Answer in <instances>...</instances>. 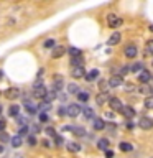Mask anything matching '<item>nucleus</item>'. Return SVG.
<instances>
[{
  "label": "nucleus",
  "instance_id": "1",
  "mask_svg": "<svg viewBox=\"0 0 153 158\" xmlns=\"http://www.w3.org/2000/svg\"><path fill=\"white\" fill-rule=\"evenodd\" d=\"M66 110H68L66 115L69 117H77L79 114H82V109L79 104H69V106H66Z\"/></svg>",
  "mask_w": 153,
  "mask_h": 158
},
{
  "label": "nucleus",
  "instance_id": "2",
  "mask_svg": "<svg viewBox=\"0 0 153 158\" xmlns=\"http://www.w3.org/2000/svg\"><path fill=\"white\" fill-rule=\"evenodd\" d=\"M107 23H109V27H110V28H118L122 25V18L117 17L115 13H110L107 17Z\"/></svg>",
  "mask_w": 153,
  "mask_h": 158
},
{
  "label": "nucleus",
  "instance_id": "3",
  "mask_svg": "<svg viewBox=\"0 0 153 158\" xmlns=\"http://www.w3.org/2000/svg\"><path fill=\"white\" fill-rule=\"evenodd\" d=\"M138 127L143 128V130H150V128L153 127V120L150 117H142L140 120H138Z\"/></svg>",
  "mask_w": 153,
  "mask_h": 158
},
{
  "label": "nucleus",
  "instance_id": "4",
  "mask_svg": "<svg viewBox=\"0 0 153 158\" xmlns=\"http://www.w3.org/2000/svg\"><path fill=\"white\" fill-rule=\"evenodd\" d=\"M3 96L7 97V99H10V101H15V99H18L20 91H18L17 87H10V89H7V91L3 92Z\"/></svg>",
  "mask_w": 153,
  "mask_h": 158
},
{
  "label": "nucleus",
  "instance_id": "5",
  "mask_svg": "<svg viewBox=\"0 0 153 158\" xmlns=\"http://www.w3.org/2000/svg\"><path fill=\"white\" fill-rule=\"evenodd\" d=\"M110 96H109V92H99L97 94V97H96V102H97V106H104L105 102H110Z\"/></svg>",
  "mask_w": 153,
  "mask_h": 158
},
{
  "label": "nucleus",
  "instance_id": "6",
  "mask_svg": "<svg viewBox=\"0 0 153 158\" xmlns=\"http://www.w3.org/2000/svg\"><path fill=\"white\" fill-rule=\"evenodd\" d=\"M137 54H138V48L135 46V44H128V46L125 48V56L127 58L133 59V58H137Z\"/></svg>",
  "mask_w": 153,
  "mask_h": 158
},
{
  "label": "nucleus",
  "instance_id": "7",
  "mask_svg": "<svg viewBox=\"0 0 153 158\" xmlns=\"http://www.w3.org/2000/svg\"><path fill=\"white\" fill-rule=\"evenodd\" d=\"M71 76L76 77V79H81V77H84V76H87V74H86V69H84V66H81V68H72Z\"/></svg>",
  "mask_w": 153,
  "mask_h": 158
},
{
  "label": "nucleus",
  "instance_id": "8",
  "mask_svg": "<svg viewBox=\"0 0 153 158\" xmlns=\"http://www.w3.org/2000/svg\"><path fill=\"white\" fill-rule=\"evenodd\" d=\"M46 94H48V91H46V87H36V89H33V97L35 99H44L46 97Z\"/></svg>",
  "mask_w": 153,
  "mask_h": 158
},
{
  "label": "nucleus",
  "instance_id": "9",
  "mask_svg": "<svg viewBox=\"0 0 153 158\" xmlns=\"http://www.w3.org/2000/svg\"><path fill=\"white\" fill-rule=\"evenodd\" d=\"M150 79H151V74H150V71H147V69H143V71L138 74V81H140L142 84L150 82Z\"/></svg>",
  "mask_w": 153,
  "mask_h": 158
},
{
  "label": "nucleus",
  "instance_id": "10",
  "mask_svg": "<svg viewBox=\"0 0 153 158\" xmlns=\"http://www.w3.org/2000/svg\"><path fill=\"white\" fill-rule=\"evenodd\" d=\"M109 104H110L112 110H118V112H120L122 109H123V104L120 102V99H117V97H112V99H110V102H109Z\"/></svg>",
  "mask_w": 153,
  "mask_h": 158
},
{
  "label": "nucleus",
  "instance_id": "11",
  "mask_svg": "<svg viewBox=\"0 0 153 158\" xmlns=\"http://www.w3.org/2000/svg\"><path fill=\"white\" fill-rule=\"evenodd\" d=\"M123 84V79L120 76H112L110 79H109V86L110 87H120Z\"/></svg>",
  "mask_w": 153,
  "mask_h": 158
},
{
  "label": "nucleus",
  "instance_id": "12",
  "mask_svg": "<svg viewBox=\"0 0 153 158\" xmlns=\"http://www.w3.org/2000/svg\"><path fill=\"white\" fill-rule=\"evenodd\" d=\"M120 114H122L125 118H133V117H135V110H133L132 107H128V106H123V109L120 110Z\"/></svg>",
  "mask_w": 153,
  "mask_h": 158
},
{
  "label": "nucleus",
  "instance_id": "13",
  "mask_svg": "<svg viewBox=\"0 0 153 158\" xmlns=\"http://www.w3.org/2000/svg\"><path fill=\"white\" fill-rule=\"evenodd\" d=\"M82 117L86 118V120H92V118H96V117H94V109L86 106L82 109Z\"/></svg>",
  "mask_w": 153,
  "mask_h": 158
},
{
  "label": "nucleus",
  "instance_id": "14",
  "mask_svg": "<svg viewBox=\"0 0 153 158\" xmlns=\"http://www.w3.org/2000/svg\"><path fill=\"white\" fill-rule=\"evenodd\" d=\"M53 79H54V81H53V87H54V91H58V92H59V89L63 87V76L56 74V76H54Z\"/></svg>",
  "mask_w": 153,
  "mask_h": 158
},
{
  "label": "nucleus",
  "instance_id": "15",
  "mask_svg": "<svg viewBox=\"0 0 153 158\" xmlns=\"http://www.w3.org/2000/svg\"><path fill=\"white\" fill-rule=\"evenodd\" d=\"M92 127H94V130H104V128H105V123H104L102 118H94Z\"/></svg>",
  "mask_w": 153,
  "mask_h": 158
},
{
  "label": "nucleus",
  "instance_id": "16",
  "mask_svg": "<svg viewBox=\"0 0 153 158\" xmlns=\"http://www.w3.org/2000/svg\"><path fill=\"white\" fill-rule=\"evenodd\" d=\"M23 106H25V109H27V112H28V114H35V112H36L38 109H39L38 106H35V104H33V102H30V101H25Z\"/></svg>",
  "mask_w": 153,
  "mask_h": 158
},
{
  "label": "nucleus",
  "instance_id": "17",
  "mask_svg": "<svg viewBox=\"0 0 153 158\" xmlns=\"http://www.w3.org/2000/svg\"><path fill=\"white\" fill-rule=\"evenodd\" d=\"M120 33H114L112 35V36L110 38H109V41H107V44H109V46H114V44H118V43H120Z\"/></svg>",
  "mask_w": 153,
  "mask_h": 158
},
{
  "label": "nucleus",
  "instance_id": "18",
  "mask_svg": "<svg viewBox=\"0 0 153 158\" xmlns=\"http://www.w3.org/2000/svg\"><path fill=\"white\" fill-rule=\"evenodd\" d=\"M97 148H99V150L107 152L109 150V140H107V138H101V140H97Z\"/></svg>",
  "mask_w": 153,
  "mask_h": 158
},
{
  "label": "nucleus",
  "instance_id": "19",
  "mask_svg": "<svg viewBox=\"0 0 153 158\" xmlns=\"http://www.w3.org/2000/svg\"><path fill=\"white\" fill-rule=\"evenodd\" d=\"M71 66H74V68H81V66H84V58H82V56L71 58Z\"/></svg>",
  "mask_w": 153,
  "mask_h": 158
},
{
  "label": "nucleus",
  "instance_id": "20",
  "mask_svg": "<svg viewBox=\"0 0 153 158\" xmlns=\"http://www.w3.org/2000/svg\"><path fill=\"white\" fill-rule=\"evenodd\" d=\"M68 150L71 153H77V152H81V145L76 143V142H69L68 143Z\"/></svg>",
  "mask_w": 153,
  "mask_h": 158
},
{
  "label": "nucleus",
  "instance_id": "21",
  "mask_svg": "<svg viewBox=\"0 0 153 158\" xmlns=\"http://www.w3.org/2000/svg\"><path fill=\"white\" fill-rule=\"evenodd\" d=\"M64 53H66V49H64V46H56V48L53 49V54H51V56H53V58H61Z\"/></svg>",
  "mask_w": 153,
  "mask_h": 158
},
{
  "label": "nucleus",
  "instance_id": "22",
  "mask_svg": "<svg viewBox=\"0 0 153 158\" xmlns=\"http://www.w3.org/2000/svg\"><path fill=\"white\" fill-rule=\"evenodd\" d=\"M130 71L132 73H142L143 71V63H133V64H130Z\"/></svg>",
  "mask_w": 153,
  "mask_h": 158
},
{
  "label": "nucleus",
  "instance_id": "23",
  "mask_svg": "<svg viewBox=\"0 0 153 158\" xmlns=\"http://www.w3.org/2000/svg\"><path fill=\"white\" fill-rule=\"evenodd\" d=\"M118 148H120L122 152H132L133 150V145H132V143H128V142H120Z\"/></svg>",
  "mask_w": 153,
  "mask_h": 158
},
{
  "label": "nucleus",
  "instance_id": "24",
  "mask_svg": "<svg viewBox=\"0 0 153 158\" xmlns=\"http://www.w3.org/2000/svg\"><path fill=\"white\" fill-rule=\"evenodd\" d=\"M97 77H99V71H97V69H92V71H89L87 76H86L87 81H96Z\"/></svg>",
  "mask_w": 153,
  "mask_h": 158
},
{
  "label": "nucleus",
  "instance_id": "25",
  "mask_svg": "<svg viewBox=\"0 0 153 158\" xmlns=\"http://www.w3.org/2000/svg\"><path fill=\"white\" fill-rule=\"evenodd\" d=\"M8 114H10L12 117H18V115H20V106H10Z\"/></svg>",
  "mask_w": 153,
  "mask_h": 158
},
{
  "label": "nucleus",
  "instance_id": "26",
  "mask_svg": "<svg viewBox=\"0 0 153 158\" xmlns=\"http://www.w3.org/2000/svg\"><path fill=\"white\" fill-rule=\"evenodd\" d=\"M71 130L74 135H77V137H84L86 135V130H84L82 127H71Z\"/></svg>",
  "mask_w": 153,
  "mask_h": 158
},
{
  "label": "nucleus",
  "instance_id": "27",
  "mask_svg": "<svg viewBox=\"0 0 153 158\" xmlns=\"http://www.w3.org/2000/svg\"><path fill=\"white\" fill-rule=\"evenodd\" d=\"M58 97V94H56V91H49L48 94H46V97H44V102H51V101H54V99Z\"/></svg>",
  "mask_w": 153,
  "mask_h": 158
},
{
  "label": "nucleus",
  "instance_id": "28",
  "mask_svg": "<svg viewBox=\"0 0 153 158\" xmlns=\"http://www.w3.org/2000/svg\"><path fill=\"white\" fill-rule=\"evenodd\" d=\"M68 92H69V94H76V96H77L81 91H79L77 84H69V86H68Z\"/></svg>",
  "mask_w": 153,
  "mask_h": 158
},
{
  "label": "nucleus",
  "instance_id": "29",
  "mask_svg": "<svg viewBox=\"0 0 153 158\" xmlns=\"http://www.w3.org/2000/svg\"><path fill=\"white\" fill-rule=\"evenodd\" d=\"M82 51L79 48H69V54H71V58H77V56H82L81 54Z\"/></svg>",
  "mask_w": 153,
  "mask_h": 158
},
{
  "label": "nucleus",
  "instance_id": "30",
  "mask_svg": "<svg viewBox=\"0 0 153 158\" xmlns=\"http://www.w3.org/2000/svg\"><path fill=\"white\" fill-rule=\"evenodd\" d=\"M77 99H79L81 102H87V101H89V94H87L86 91H84V92L81 91V92L77 94Z\"/></svg>",
  "mask_w": 153,
  "mask_h": 158
},
{
  "label": "nucleus",
  "instance_id": "31",
  "mask_svg": "<svg viewBox=\"0 0 153 158\" xmlns=\"http://www.w3.org/2000/svg\"><path fill=\"white\" fill-rule=\"evenodd\" d=\"M49 109H51V104H48V102H43V104H39V110H41V114H46Z\"/></svg>",
  "mask_w": 153,
  "mask_h": 158
},
{
  "label": "nucleus",
  "instance_id": "32",
  "mask_svg": "<svg viewBox=\"0 0 153 158\" xmlns=\"http://www.w3.org/2000/svg\"><path fill=\"white\" fill-rule=\"evenodd\" d=\"M145 53H147V54H153V40H150V41L147 43V46H145Z\"/></svg>",
  "mask_w": 153,
  "mask_h": 158
},
{
  "label": "nucleus",
  "instance_id": "33",
  "mask_svg": "<svg viewBox=\"0 0 153 158\" xmlns=\"http://www.w3.org/2000/svg\"><path fill=\"white\" fill-rule=\"evenodd\" d=\"M20 145H22V138H20L18 135H17V137H13V138H12V147L18 148Z\"/></svg>",
  "mask_w": 153,
  "mask_h": 158
},
{
  "label": "nucleus",
  "instance_id": "34",
  "mask_svg": "<svg viewBox=\"0 0 153 158\" xmlns=\"http://www.w3.org/2000/svg\"><path fill=\"white\" fill-rule=\"evenodd\" d=\"M99 86H101V89H102L101 92H107V89L110 87V86H109V79H107V81H101V82H99Z\"/></svg>",
  "mask_w": 153,
  "mask_h": 158
},
{
  "label": "nucleus",
  "instance_id": "35",
  "mask_svg": "<svg viewBox=\"0 0 153 158\" xmlns=\"http://www.w3.org/2000/svg\"><path fill=\"white\" fill-rule=\"evenodd\" d=\"M54 44H56V41H54V40L53 38H49V40H46V41H44V48H56V46H54Z\"/></svg>",
  "mask_w": 153,
  "mask_h": 158
},
{
  "label": "nucleus",
  "instance_id": "36",
  "mask_svg": "<svg viewBox=\"0 0 153 158\" xmlns=\"http://www.w3.org/2000/svg\"><path fill=\"white\" fill-rule=\"evenodd\" d=\"M145 107L147 109H153V96H148L145 99Z\"/></svg>",
  "mask_w": 153,
  "mask_h": 158
},
{
  "label": "nucleus",
  "instance_id": "37",
  "mask_svg": "<svg viewBox=\"0 0 153 158\" xmlns=\"http://www.w3.org/2000/svg\"><path fill=\"white\" fill-rule=\"evenodd\" d=\"M138 92H142V94H150L151 89L147 87V86H140V87H138Z\"/></svg>",
  "mask_w": 153,
  "mask_h": 158
},
{
  "label": "nucleus",
  "instance_id": "38",
  "mask_svg": "<svg viewBox=\"0 0 153 158\" xmlns=\"http://www.w3.org/2000/svg\"><path fill=\"white\" fill-rule=\"evenodd\" d=\"M17 123H20L22 127H25V123H27V118H25L23 115H18V117H17Z\"/></svg>",
  "mask_w": 153,
  "mask_h": 158
},
{
  "label": "nucleus",
  "instance_id": "39",
  "mask_svg": "<svg viewBox=\"0 0 153 158\" xmlns=\"http://www.w3.org/2000/svg\"><path fill=\"white\" fill-rule=\"evenodd\" d=\"M44 86V82L41 81V79H36L35 81V84H33V89H36V87H43Z\"/></svg>",
  "mask_w": 153,
  "mask_h": 158
},
{
  "label": "nucleus",
  "instance_id": "40",
  "mask_svg": "<svg viewBox=\"0 0 153 158\" xmlns=\"http://www.w3.org/2000/svg\"><path fill=\"white\" fill-rule=\"evenodd\" d=\"M54 143H56L58 147H59V145H63V143H64V140H63V137H59V135H56V137H54Z\"/></svg>",
  "mask_w": 153,
  "mask_h": 158
},
{
  "label": "nucleus",
  "instance_id": "41",
  "mask_svg": "<svg viewBox=\"0 0 153 158\" xmlns=\"http://www.w3.org/2000/svg\"><path fill=\"white\" fill-rule=\"evenodd\" d=\"M44 132H46L49 137H56V132H54V128H51V127H48V128H46V130H44Z\"/></svg>",
  "mask_w": 153,
  "mask_h": 158
},
{
  "label": "nucleus",
  "instance_id": "42",
  "mask_svg": "<svg viewBox=\"0 0 153 158\" xmlns=\"http://www.w3.org/2000/svg\"><path fill=\"white\" fill-rule=\"evenodd\" d=\"M48 120H49L48 114H39V122H48Z\"/></svg>",
  "mask_w": 153,
  "mask_h": 158
},
{
  "label": "nucleus",
  "instance_id": "43",
  "mask_svg": "<svg viewBox=\"0 0 153 158\" xmlns=\"http://www.w3.org/2000/svg\"><path fill=\"white\" fill-rule=\"evenodd\" d=\"M128 71H130V68H127V66H123V68H120V69H118V73H120L122 76H125V74H127Z\"/></svg>",
  "mask_w": 153,
  "mask_h": 158
},
{
  "label": "nucleus",
  "instance_id": "44",
  "mask_svg": "<svg viewBox=\"0 0 153 158\" xmlns=\"http://www.w3.org/2000/svg\"><path fill=\"white\" fill-rule=\"evenodd\" d=\"M28 143H30L31 147H33V145H36V138H35L33 135H30V137H28Z\"/></svg>",
  "mask_w": 153,
  "mask_h": 158
},
{
  "label": "nucleus",
  "instance_id": "45",
  "mask_svg": "<svg viewBox=\"0 0 153 158\" xmlns=\"http://www.w3.org/2000/svg\"><path fill=\"white\" fill-rule=\"evenodd\" d=\"M18 133H20V135H27V133H28V127H22L18 130Z\"/></svg>",
  "mask_w": 153,
  "mask_h": 158
},
{
  "label": "nucleus",
  "instance_id": "46",
  "mask_svg": "<svg viewBox=\"0 0 153 158\" xmlns=\"http://www.w3.org/2000/svg\"><path fill=\"white\" fill-rule=\"evenodd\" d=\"M5 125H7V122H5V118H2V120H0V132L5 130Z\"/></svg>",
  "mask_w": 153,
  "mask_h": 158
},
{
  "label": "nucleus",
  "instance_id": "47",
  "mask_svg": "<svg viewBox=\"0 0 153 158\" xmlns=\"http://www.w3.org/2000/svg\"><path fill=\"white\" fill-rule=\"evenodd\" d=\"M0 140H2V142H7V140H8V135H7V133H0Z\"/></svg>",
  "mask_w": 153,
  "mask_h": 158
},
{
  "label": "nucleus",
  "instance_id": "48",
  "mask_svg": "<svg viewBox=\"0 0 153 158\" xmlns=\"http://www.w3.org/2000/svg\"><path fill=\"white\" fill-rule=\"evenodd\" d=\"M105 158H114V152L112 150H107L105 152Z\"/></svg>",
  "mask_w": 153,
  "mask_h": 158
},
{
  "label": "nucleus",
  "instance_id": "49",
  "mask_svg": "<svg viewBox=\"0 0 153 158\" xmlns=\"http://www.w3.org/2000/svg\"><path fill=\"white\" fill-rule=\"evenodd\" d=\"M41 145H43V147H46V148H49V147H51V143H49L48 140H43V142H41Z\"/></svg>",
  "mask_w": 153,
  "mask_h": 158
},
{
  "label": "nucleus",
  "instance_id": "50",
  "mask_svg": "<svg viewBox=\"0 0 153 158\" xmlns=\"http://www.w3.org/2000/svg\"><path fill=\"white\" fill-rule=\"evenodd\" d=\"M105 117L107 118H114V112H105Z\"/></svg>",
  "mask_w": 153,
  "mask_h": 158
},
{
  "label": "nucleus",
  "instance_id": "51",
  "mask_svg": "<svg viewBox=\"0 0 153 158\" xmlns=\"http://www.w3.org/2000/svg\"><path fill=\"white\" fill-rule=\"evenodd\" d=\"M150 31H153V25H150Z\"/></svg>",
  "mask_w": 153,
  "mask_h": 158
},
{
  "label": "nucleus",
  "instance_id": "52",
  "mask_svg": "<svg viewBox=\"0 0 153 158\" xmlns=\"http://www.w3.org/2000/svg\"><path fill=\"white\" fill-rule=\"evenodd\" d=\"M0 114H2V106H0Z\"/></svg>",
  "mask_w": 153,
  "mask_h": 158
},
{
  "label": "nucleus",
  "instance_id": "53",
  "mask_svg": "<svg viewBox=\"0 0 153 158\" xmlns=\"http://www.w3.org/2000/svg\"><path fill=\"white\" fill-rule=\"evenodd\" d=\"M0 77H2V73H0Z\"/></svg>",
  "mask_w": 153,
  "mask_h": 158
},
{
  "label": "nucleus",
  "instance_id": "54",
  "mask_svg": "<svg viewBox=\"0 0 153 158\" xmlns=\"http://www.w3.org/2000/svg\"><path fill=\"white\" fill-rule=\"evenodd\" d=\"M0 96H2V94H0Z\"/></svg>",
  "mask_w": 153,
  "mask_h": 158
}]
</instances>
